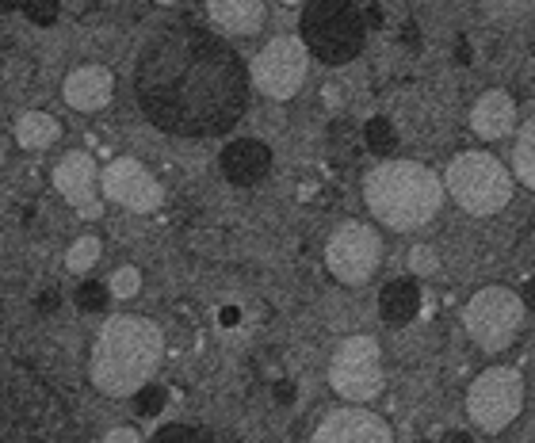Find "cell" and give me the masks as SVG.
I'll return each mask as SVG.
<instances>
[{"mask_svg": "<svg viewBox=\"0 0 535 443\" xmlns=\"http://www.w3.org/2000/svg\"><path fill=\"white\" fill-rule=\"evenodd\" d=\"M364 203L386 230H421L444 207V180L421 161H383L364 176Z\"/></svg>", "mask_w": 535, "mask_h": 443, "instance_id": "obj_2", "label": "cell"}, {"mask_svg": "<svg viewBox=\"0 0 535 443\" xmlns=\"http://www.w3.org/2000/svg\"><path fill=\"white\" fill-rule=\"evenodd\" d=\"M62 100L77 115H100L115 100V73L100 62L69 69L62 81Z\"/></svg>", "mask_w": 535, "mask_h": 443, "instance_id": "obj_13", "label": "cell"}, {"mask_svg": "<svg viewBox=\"0 0 535 443\" xmlns=\"http://www.w3.org/2000/svg\"><path fill=\"white\" fill-rule=\"evenodd\" d=\"M524 413V375L516 367L493 363L467 386V417L478 432L497 436Z\"/></svg>", "mask_w": 535, "mask_h": 443, "instance_id": "obj_7", "label": "cell"}, {"mask_svg": "<svg viewBox=\"0 0 535 443\" xmlns=\"http://www.w3.org/2000/svg\"><path fill=\"white\" fill-rule=\"evenodd\" d=\"M104 440L111 443H138V440H146V432H138V428H130V424H119V428H111Z\"/></svg>", "mask_w": 535, "mask_h": 443, "instance_id": "obj_23", "label": "cell"}, {"mask_svg": "<svg viewBox=\"0 0 535 443\" xmlns=\"http://www.w3.org/2000/svg\"><path fill=\"white\" fill-rule=\"evenodd\" d=\"M520 298H524V310H532L535 314V275L524 283V291H520Z\"/></svg>", "mask_w": 535, "mask_h": 443, "instance_id": "obj_24", "label": "cell"}, {"mask_svg": "<svg viewBox=\"0 0 535 443\" xmlns=\"http://www.w3.org/2000/svg\"><path fill=\"white\" fill-rule=\"evenodd\" d=\"M302 43L325 65L352 62L364 50V16L348 0H314L302 20Z\"/></svg>", "mask_w": 535, "mask_h": 443, "instance_id": "obj_4", "label": "cell"}, {"mask_svg": "<svg viewBox=\"0 0 535 443\" xmlns=\"http://www.w3.org/2000/svg\"><path fill=\"white\" fill-rule=\"evenodd\" d=\"M207 20L214 31L230 35V39H249L264 27L268 4L264 0H203Z\"/></svg>", "mask_w": 535, "mask_h": 443, "instance_id": "obj_15", "label": "cell"}, {"mask_svg": "<svg viewBox=\"0 0 535 443\" xmlns=\"http://www.w3.org/2000/svg\"><path fill=\"white\" fill-rule=\"evenodd\" d=\"M276 4H283V8H299V4H306V0H276Z\"/></svg>", "mask_w": 535, "mask_h": 443, "instance_id": "obj_25", "label": "cell"}, {"mask_svg": "<svg viewBox=\"0 0 535 443\" xmlns=\"http://www.w3.org/2000/svg\"><path fill=\"white\" fill-rule=\"evenodd\" d=\"M444 195H451V203L471 218H493L513 203L516 176L501 157H493L486 149H463L455 153L444 169Z\"/></svg>", "mask_w": 535, "mask_h": 443, "instance_id": "obj_3", "label": "cell"}, {"mask_svg": "<svg viewBox=\"0 0 535 443\" xmlns=\"http://www.w3.org/2000/svg\"><path fill=\"white\" fill-rule=\"evenodd\" d=\"M516 115H520V107H516L513 92L486 88L471 107V130L482 142H501L516 130Z\"/></svg>", "mask_w": 535, "mask_h": 443, "instance_id": "obj_14", "label": "cell"}, {"mask_svg": "<svg viewBox=\"0 0 535 443\" xmlns=\"http://www.w3.org/2000/svg\"><path fill=\"white\" fill-rule=\"evenodd\" d=\"M516 146H513V176L520 184H528L535 191V115L524 123V127H516Z\"/></svg>", "mask_w": 535, "mask_h": 443, "instance_id": "obj_19", "label": "cell"}, {"mask_svg": "<svg viewBox=\"0 0 535 443\" xmlns=\"http://www.w3.org/2000/svg\"><path fill=\"white\" fill-rule=\"evenodd\" d=\"M153 4H161V8H172V4H180V0H153Z\"/></svg>", "mask_w": 535, "mask_h": 443, "instance_id": "obj_26", "label": "cell"}, {"mask_svg": "<svg viewBox=\"0 0 535 443\" xmlns=\"http://www.w3.org/2000/svg\"><path fill=\"white\" fill-rule=\"evenodd\" d=\"M100 191L107 203L130 214H153L165 203V188L138 157H115L100 165Z\"/></svg>", "mask_w": 535, "mask_h": 443, "instance_id": "obj_10", "label": "cell"}, {"mask_svg": "<svg viewBox=\"0 0 535 443\" xmlns=\"http://www.w3.org/2000/svg\"><path fill=\"white\" fill-rule=\"evenodd\" d=\"M421 310V287L413 279H394L386 283L383 295H379V314L390 321V325H409Z\"/></svg>", "mask_w": 535, "mask_h": 443, "instance_id": "obj_18", "label": "cell"}, {"mask_svg": "<svg viewBox=\"0 0 535 443\" xmlns=\"http://www.w3.org/2000/svg\"><path fill=\"white\" fill-rule=\"evenodd\" d=\"M329 386L341 401L371 405L383 394L386 371H383V348L371 333H352L333 348L329 359Z\"/></svg>", "mask_w": 535, "mask_h": 443, "instance_id": "obj_6", "label": "cell"}, {"mask_svg": "<svg viewBox=\"0 0 535 443\" xmlns=\"http://www.w3.org/2000/svg\"><path fill=\"white\" fill-rule=\"evenodd\" d=\"M165 363V329L142 314H115L100 325L88 352V382L104 398L142 394Z\"/></svg>", "mask_w": 535, "mask_h": 443, "instance_id": "obj_1", "label": "cell"}, {"mask_svg": "<svg viewBox=\"0 0 535 443\" xmlns=\"http://www.w3.org/2000/svg\"><path fill=\"white\" fill-rule=\"evenodd\" d=\"M383 264V237L375 233V226L348 218L325 241V268L329 275L344 283V287H364L375 279Z\"/></svg>", "mask_w": 535, "mask_h": 443, "instance_id": "obj_9", "label": "cell"}, {"mask_svg": "<svg viewBox=\"0 0 535 443\" xmlns=\"http://www.w3.org/2000/svg\"><path fill=\"white\" fill-rule=\"evenodd\" d=\"M268 169H272V153L257 138H237V142L222 149V172H226L230 184L253 188L268 176Z\"/></svg>", "mask_w": 535, "mask_h": 443, "instance_id": "obj_16", "label": "cell"}, {"mask_svg": "<svg viewBox=\"0 0 535 443\" xmlns=\"http://www.w3.org/2000/svg\"><path fill=\"white\" fill-rule=\"evenodd\" d=\"M104 256V241L96 233H81L69 249H65V272L69 275H88Z\"/></svg>", "mask_w": 535, "mask_h": 443, "instance_id": "obj_20", "label": "cell"}, {"mask_svg": "<svg viewBox=\"0 0 535 443\" xmlns=\"http://www.w3.org/2000/svg\"><path fill=\"white\" fill-rule=\"evenodd\" d=\"M142 268L138 264H119L115 272L107 275V295L115 298V302H130V298L142 295Z\"/></svg>", "mask_w": 535, "mask_h": 443, "instance_id": "obj_21", "label": "cell"}, {"mask_svg": "<svg viewBox=\"0 0 535 443\" xmlns=\"http://www.w3.org/2000/svg\"><path fill=\"white\" fill-rule=\"evenodd\" d=\"M50 184L73 207L77 218H88V222L104 218L107 199L104 191H100V165H96V157L88 149H69V153H62L54 161V169H50Z\"/></svg>", "mask_w": 535, "mask_h": 443, "instance_id": "obj_11", "label": "cell"}, {"mask_svg": "<svg viewBox=\"0 0 535 443\" xmlns=\"http://www.w3.org/2000/svg\"><path fill=\"white\" fill-rule=\"evenodd\" d=\"M409 272L417 275V279L436 275L440 272V253H436L432 245H413V249H409Z\"/></svg>", "mask_w": 535, "mask_h": 443, "instance_id": "obj_22", "label": "cell"}, {"mask_svg": "<svg viewBox=\"0 0 535 443\" xmlns=\"http://www.w3.org/2000/svg\"><path fill=\"white\" fill-rule=\"evenodd\" d=\"M12 138H16V146L27 149V153H46V149H54L62 142V123H58V115L31 107V111H20V115H16Z\"/></svg>", "mask_w": 535, "mask_h": 443, "instance_id": "obj_17", "label": "cell"}, {"mask_svg": "<svg viewBox=\"0 0 535 443\" xmlns=\"http://www.w3.org/2000/svg\"><path fill=\"white\" fill-rule=\"evenodd\" d=\"M524 298L520 291L505 287V283H490L482 291H474L467 310H463V325L467 337L486 352V356H501L509 352L524 329Z\"/></svg>", "mask_w": 535, "mask_h": 443, "instance_id": "obj_5", "label": "cell"}, {"mask_svg": "<svg viewBox=\"0 0 535 443\" xmlns=\"http://www.w3.org/2000/svg\"><path fill=\"white\" fill-rule=\"evenodd\" d=\"M310 77V50L299 35H276L257 50L249 65V81L264 100L287 104L295 100Z\"/></svg>", "mask_w": 535, "mask_h": 443, "instance_id": "obj_8", "label": "cell"}, {"mask_svg": "<svg viewBox=\"0 0 535 443\" xmlns=\"http://www.w3.org/2000/svg\"><path fill=\"white\" fill-rule=\"evenodd\" d=\"M314 440L318 443H390L394 440V428L371 413L367 405L356 401H344L341 409L325 413L321 424L314 428Z\"/></svg>", "mask_w": 535, "mask_h": 443, "instance_id": "obj_12", "label": "cell"}]
</instances>
